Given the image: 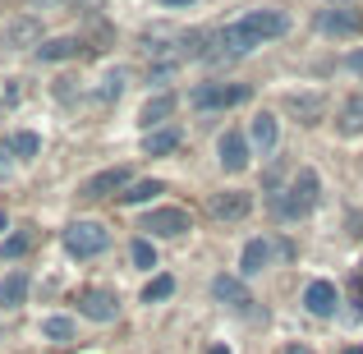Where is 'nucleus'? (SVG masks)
Segmentation results:
<instances>
[{
	"label": "nucleus",
	"instance_id": "2f4dec72",
	"mask_svg": "<svg viewBox=\"0 0 363 354\" xmlns=\"http://www.w3.org/2000/svg\"><path fill=\"white\" fill-rule=\"evenodd\" d=\"M161 5H194V0H161Z\"/></svg>",
	"mask_w": 363,
	"mask_h": 354
},
{
	"label": "nucleus",
	"instance_id": "f704fd0d",
	"mask_svg": "<svg viewBox=\"0 0 363 354\" xmlns=\"http://www.w3.org/2000/svg\"><path fill=\"white\" fill-rule=\"evenodd\" d=\"M0 175H5V152H0Z\"/></svg>",
	"mask_w": 363,
	"mask_h": 354
},
{
	"label": "nucleus",
	"instance_id": "9d476101",
	"mask_svg": "<svg viewBox=\"0 0 363 354\" xmlns=\"http://www.w3.org/2000/svg\"><path fill=\"white\" fill-rule=\"evenodd\" d=\"M0 46H9V51H23V46H42V18H33V14L9 18V23L0 28Z\"/></svg>",
	"mask_w": 363,
	"mask_h": 354
},
{
	"label": "nucleus",
	"instance_id": "39448f33",
	"mask_svg": "<svg viewBox=\"0 0 363 354\" xmlns=\"http://www.w3.org/2000/svg\"><path fill=\"white\" fill-rule=\"evenodd\" d=\"M318 33H322V37H336V42L363 37V9H354V5H331V9H318Z\"/></svg>",
	"mask_w": 363,
	"mask_h": 354
},
{
	"label": "nucleus",
	"instance_id": "4be33fe9",
	"mask_svg": "<svg viewBox=\"0 0 363 354\" xmlns=\"http://www.w3.org/2000/svg\"><path fill=\"white\" fill-rule=\"evenodd\" d=\"M157 194H166V184H161V179H133V184L120 194V203L124 207H138V203H147V198H157Z\"/></svg>",
	"mask_w": 363,
	"mask_h": 354
},
{
	"label": "nucleus",
	"instance_id": "72a5a7b5",
	"mask_svg": "<svg viewBox=\"0 0 363 354\" xmlns=\"http://www.w3.org/2000/svg\"><path fill=\"white\" fill-rule=\"evenodd\" d=\"M340 354H363V350H359V345H350V350H340Z\"/></svg>",
	"mask_w": 363,
	"mask_h": 354
},
{
	"label": "nucleus",
	"instance_id": "ddd939ff",
	"mask_svg": "<svg viewBox=\"0 0 363 354\" xmlns=\"http://www.w3.org/2000/svg\"><path fill=\"white\" fill-rule=\"evenodd\" d=\"M216 161H221V170H230V175H240L248 166V138L240 129H225L221 143H216Z\"/></svg>",
	"mask_w": 363,
	"mask_h": 354
},
{
	"label": "nucleus",
	"instance_id": "423d86ee",
	"mask_svg": "<svg viewBox=\"0 0 363 354\" xmlns=\"http://www.w3.org/2000/svg\"><path fill=\"white\" fill-rule=\"evenodd\" d=\"M74 304H79V313L88 322H116L120 318V294L106 290V285H83V290L74 294Z\"/></svg>",
	"mask_w": 363,
	"mask_h": 354
},
{
	"label": "nucleus",
	"instance_id": "473e14b6",
	"mask_svg": "<svg viewBox=\"0 0 363 354\" xmlns=\"http://www.w3.org/2000/svg\"><path fill=\"white\" fill-rule=\"evenodd\" d=\"M327 5H359V0H327Z\"/></svg>",
	"mask_w": 363,
	"mask_h": 354
},
{
	"label": "nucleus",
	"instance_id": "bb28decb",
	"mask_svg": "<svg viewBox=\"0 0 363 354\" xmlns=\"http://www.w3.org/2000/svg\"><path fill=\"white\" fill-rule=\"evenodd\" d=\"M120 92H124V70H111L97 88V101H120Z\"/></svg>",
	"mask_w": 363,
	"mask_h": 354
},
{
	"label": "nucleus",
	"instance_id": "5701e85b",
	"mask_svg": "<svg viewBox=\"0 0 363 354\" xmlns=\"http://www.w3.org/2000/svg\"><path fill=\"white\" fill-rule=\"evenodd\" d=\"M79 336V327H74V318H46L42 322V341H51V345H65V341Z\"/></svg>",
	"mask_w": 363,
	"mask_h": 354
},
{
	"label": "nucleus",
	"instance_id": "393cba45",
	"mask_svg": "<svg viewBox=\"0 0 363 354\" xmlns=\"http://www.w3.org/2000/svg\"><path fill=\"white\" fill-rule=\"evenodd\" d=\"M5 148L14 152V157H37V152H42V138H37V133H28V129H18V133H9Z\"/></svg>",
	"mask_w": 363,
	"mask_h": 354
},
{
	"label": "nucleus",
	"instance_id": "c85d7f7f",
	"mask_svg": "<svg viewBox=\"0 0 363 354\" xmlns=\"http://www.w3.org/2000/svg\"><path fill=\"white\" fill-rule=\"evenodd\" d=\"M350 74H359V79H363V46H359V51H350Z\"/></svg>",
	"mask_w": 363,
	"mask_h": 354
},
{
	"label": "nucleus",
	"instance_id": "f8f14e48",
	"mask_svg": "<svg viewBox=\"0 0 363 354\" xmlns=\"http://www.w3.org/2000/svg\"><path fill=\"white\" fill-rule=\"evenodd\" d=\"M212 299H216V304H225L230 313H248V309H253V294H248L244 276H225V272L212 281Z\"/></svg>",
	"mask_w": 363,
	"mask_h": 354
},
{
	"label": "nucleus",
	"instance_id": "7ed1b4c3",
	"mask_svg": "<svg viewBox=\"0 0 363 354\" xmlns=\"http://www.w3.org/2000/svg\"><path fill=\"white\" fill-rule=\"evenodd\" d=\"M248 97H253V88H248V83L207 79V83H198V88L189 92V106H194V111H235V106H244Z\"/></svg>",
	"mask_w": 363,
	"mask_h": 354
},
{
	"label": "nucleus",
	"instance_id": "a878e982",
	"mask_svg": "<svg viewBox=\"0 0 363 354\" xmlns=\"http://www.w3.org/2000/svg\"><path fill=\"white\" fill-rule=\"evenodd\" d=\"M129 258H133V267L152 272V267H157V248H152V239H133V244H129Z\"/></svg>",
	"mask_w": 363,
	"mask_h": 354
},
{
	"label": "nucleus",
	"instance_id": "a211bd4d",
	"mask_svg": "<svg viewBox=\"0 0 363 354\" xmlns=\"http://www.w3.org/2000/svg\"><path fill=\"white\" fill-rule=\"evenodd\" d=\"M248 143H253L262 157H272L276 152V143H281V129H276V116H253V124H248Z\"/></svg>",
	"mask_w": 363,
	"mask_h": 354
},
{
	"label": "nucleus",
	"instance_id": "7c9ffc66",
	"mask_svg": "<svg viewBox=\"0 0 363 354\" xmlns=\"http://www.w3.org/2000/svg\"><path fill=\"white\" fill-rule=\"evenodd\" d=\"M207 354H230V345H212V350H207Z\"/></svg>",
	"mask_w": 363,
	"mask_h": 354
},
{
	"label": "nucleus",
	"instance_id": "1a4fd4ad",
	"mask_svg": "<svg viewBox=\"0 0 363 354\" xmlns=\"http://www.w3.org/2000/svg\"><path fill=\"white\" fill-rule=\"evenodd\" d=\"M133 184L129 166H111V170H97V175H88L79 184V198H111V194H124V189Z\"/></svg>",
	"mask_w": 363,
	"mask_h": 354
},
{
	"label": "nucleus",
	"instance_id": "f03ea898",
	"mask_svg": "<svg viewBox=\"0 0 363 354\" xmlns=\"http://www.w3.org/2000/svg\"><path fill=\"white\" fill-rule=\"evenodd\" d=\"M322 198V179L313 166H299L294 170V179L281 189V194H272V216L276 221H303V216L318 207Z\"/></svg>",
	"mask_w": 363,
	"mask_h": 354
},
{
	"label": "nucleus",
	"instance_id": "aec40b11",
	"mask_svg": "<svg viewBox=\"0 0 363 354\" xmlns=\"http://www.w3.org/2000/svg\"><path fill=\"white\" fill-rule=\"evenodd\" d=\"M336 133H345V138H359L363 133V92L345 97V106L336 111Z\"/></svg>",
	"mask_w": 363,
	"mask_h": 354
},
{
	"label": "nucleus",
	"instance_id": "cd10ccee",
	"mask_svg": "<svg viewBox=\"0 0 363 354\" xmlns=\"http://www.w3.org/2000/svg\"><path fill=\"white\" fill-rule=\"evenodd\" d=\"M28 248H33V231H18V235H9L5 244H0V258H23Z\"/></svg>",
	"mask_w": 363,
	"mask_h": 354
},
{
	"label": "nucleus",
	"instance_id": "0eeeda50",
	"mask_svg": "<svg viewBox=\"0 0 363 354\" xmlns=\"http://www.w3.org/2000/svg\"><path fill=\"white\" fill-rule=\"evenodd\" d=\"M253 212V194H248V189H225V194H212L207 198V216H212V221H244V216Z\"/></svg>",
	"mask_w": 363,
	"mask_h": 354
},
{
	"label": "nucleus",
	"instance_id": "c756f323",
	"mask_svg": "<svg viewBox=\"0 0 363 354\" xmlns=\"http://www.w3.org/2000/svg\"><path fill=\"white\" fill-rule=\"evenodd\" d=\"M285 354H313V350H308V345H290Z\"/></svg>",
	"mask_w": 363,
	"mask_h": 354
},
{
	"label": "nucleus",
	"instance_id": "f3484780",
	"mask_svg": "<svg viewBox=\"0 0 363 354\" xmlns=\"http://www.w3.org/2000/svg\"><path fill=\"white\" fill-rule=\"evenodd\" d=\"M79 51H83V37H46V42L37 46V60L65 65V60H79Z\"/></svg>",
	"mask_w": 363,
	"mask_h": 354
},
{
	"label": "nucleus",
	"instance_id": "4468645a",
	"mask_svg": "<svg viewBox=\"0 0 363 354\" xmlns=\"http://www.w3.org/2000/svg\"><path fill=\"white\" fill-rule=\"evenodd\" d=\"M303 309H308L313 318H336L340 290H336L331 281H308V290H303Z\"/></svg>",
	"mask_w": 363,
	"mask_h": 354
},
{
	"label": "nucleus",
	"instance_id": "b1692460",
	"mask_svg": "<svg viewBox=\"0 0 363 354\" xmlns=\"http://www.w3.org/2000/svg\"><path fill=\"white\" fill-rule=\"evenodd\" d=\"M170 294H175V276H166V272L152 276V281L143 285V304H166Z\"/></svg>",
	"mask_w": 363,
	"mask_h": 354
},
{
	"label": "nucleus",
	"instance_id": "20e7f679",
	"mask_svg": "<svg viewBox=\"0 0 363 354\" xmlns=\"http://www.w3.org/2000/svg\"><path fill=\"white\" fill-rule=\"evenodd\" d=\"M60 239H65V253L69 258H97L111 248V231L101 221H69Z\"/></svg>",
	"mask_w": 363,
	"mask_h": 354
},
{
	"label": "nucleus",
	"instance_id": "6e6552de",
	"mask_svg": "<svg viewBox=\"0 0 363 354\" xmlns=\"http://www.w3.org/2000/svg\"><path fill=\"white\" fill-rule=\"evenodd\" d=\"M143 231L157 235V239H179L184 231H194V216L184 207H157V212L143 216Z\"/></svg>",
	"mask_w": 363,
	"mask_h": 354
},
{
	"label": "nucleus",
	"instance_id": "6ab92c4d",
	"mask_svg": "<svg viewBox=\"0 0 363 354\" xmlns=\"http://www.w3.org/2000/svg\"><path fill=\"white\" fill-rule=\"evenodd\" d=\"M28 304V272L14 267V272L0 281V309H23Z\"/></svg>",
	"mask_w": 363,
	"mask_h": 354
},
{
	"label": "nucleus",
	"instance_id": "dca6fc26",
	"mask_svg": "<svg viewBox=\"0 0 363 354\" xmlns=\"http://www.w3.org/2000/svg\"><path fill=\"white\" fill-rule=\"evenodd\" d=\"M175 106H179V97H175V92H157V97H147V101H143V111H138V124H143V129H166V120L170 116H175Z\"/></svg>",
	"mask_w": 363,
	"mask_h": 354
},
{
	"label": "nucleus",
	"instance_id": "412c9836",
	"mask_svg": "<svg viewBox=\"0 0 363 354\" xmlns=\"http://www.w3.org/2000/svg\"><path fill=\"white\" fill-rule=\"evenodd\" d=\"M179 143H184V133H179L175 124H166V129H152L147 138H143V152H147V157H170V152H179Z\"/></svg>",
	"mask_w": 363,
	"mask_h": 354
},
{
	"label": "nucleus",
	"instance_id": "2eb2a0df",
	"mask_svg": "<svg viewBox=\"0 0 363 354\" xmlns=\"http://www.w3.org/2000/svg\"><path fill=\"white\" fill-rule=\"evenodd\" d=\"M285 111L299 124H318V120H327V92H290Z\"/></svg>",
	"mask_w": 363,
	"mask_h": 354
},
{
	"label": "nucleus",
	"instance_id": "9b49d317",
	"mask_svg": "<svg viewBox=\"0 0 363 354\" xmlns=\"http://www.w3.org/2000/svg\"><path fill=\"white\" fill-rule=\"evenodd\" d=\"M276 253H281V248H276V244H272L267 235L248 239V244H244V253H240V276H244V281H253V276H262L267 267L276 262Z\"/></svg>",
	"mask_w": 363,
	"mask_h": 354
},
{
	"label": "nucleus",
	"instance_id": "f257e3e1",
	"mask_svg": "<svg viewBox=\"0 0 363 354\" xmlns=\"http://www.w3.org/2000/svg\"><path fill=\"white\" fill-rule=\"evenodd\" d=\"M285 33H290V14H285V9H248L240 23L216 28V46H221L216 55H248L253 46L276 42V37H285Z\"/></svg>",
	"mask_w": 363,
	"mask_h": 354
}]
</instances>
